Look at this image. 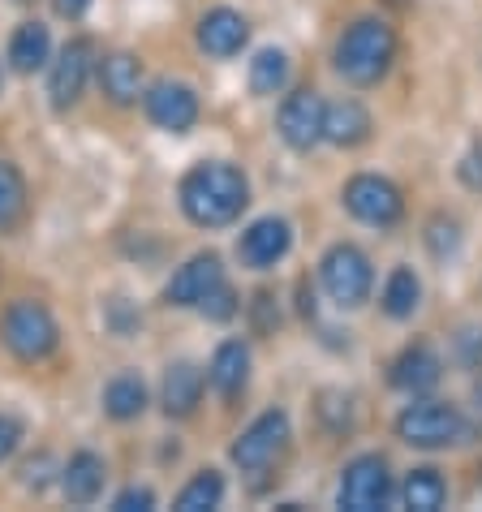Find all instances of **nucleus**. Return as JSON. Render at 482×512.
<instances>
[{
  "instance_id": "aec40b11",
  "label": "nucleus",
  "mask_w": 482,
  "mask_h": 512,
  "mask_svg": "<svg viewBox=\"0 0 482 512\" xmlns=\"http://www.w3.org/2000/svg\"><path fill=\"white\" fill-rule=\"evenodd\" d=\"M104 478H108V469L104 461L95 457V452H78L74 461L65 465V500L69 504H95V495L104 491Z\"/></svg>"
},
{
  "instance_id": "20e7f679",
  "label": "nucleus",
  "mask_w": 482,
  "mask_h": 512,
  "mask_svg": "<svg viewBox=\"0 0 482 512\" xmlns=\"http://www.w3.org/2000/svg\"><path fill=\"white\" fill-rule=\"evenodd\" d=\"M465 431L470 426H465L461 409L444 401H414L396 414V435L409 448H448V444H461Z\"/></svg>"
},
{
  "instance_id": "a211bd4d",
  "label": "nucleus",
  "mask_w": 482,
  "mask_h": 512,
  "mask_svg": "<svg viewBox=\"0 0 482 512\" xmlns=\"http://www.w3.org/2000/svg\"><path fill=\"white\" fill-rule=\"evenodd\" d=\"M439 371H444V366H439V358L427 345H409L401 358L392 362V383L401 392H427L439 383Z\"/></svg>"
},
{
  "instance_id": "423d86ee",
  "label": "nucleus",
  "mask_w": 482,
  "mask_h": 512,
  "mask_svg": "<svg viewBox=\"0 0 482 512\" xmlns=\"http://www.w3.org/2000/svg\"><path fill=\"white\" fill-rule=\"evenodd\" d=\"M289 444V414L285 409H267L263 418H254L246 431H241V439L229 448V457L237 469H246V474H259V469L276 465V457L285 452Z\"/></svg>"
},
{
  "instance_id": "f3484780",
  "label": "nucleus",
  "mask_w": 482,
  "mask_h": 512,
  "mask_svg": "<svg viewBox=\"0 0 482 512\" xmlns=\"http://www.w3.org/2000/svg\"><path fill=\"white\" fill-rule=\"evenodd\" d=\"M99 87L112 104H134L138 91H143V65L130 52H112L99 61Z\"/></svg>"
},
{
  "instance_id": "5701e85b",
  "label": "nucleus",
  "mask_w": 482,
  "mask_h": 512,
  "mask_svg": "<svg viewBox=\"0 0 482 512\" xmlns=\"http://www.w3.org/2000/svg\"><path fill=\"white\" fill-rule=\"evenodd\" d=\"M289 82V56L280 48H263L250 61V91L254 95H280Z\"/></svg>"
},
{
  "instance_id": "6e6552de",
  "label": "nucleus",
  "mask_w": 482,
  "mask_h": 512,
  "mask_svg": "<svg viewBox=\"0 0 482 512\" xmlns=\"http://www.w3.org/2000/svg\"><path fill=\"white\" fill-rule=\"evenodd\" d=\"M388 495H392V474H388V461L384 457L366 452V457L345 465V474H340V491H336L340 508H349V512H375V508L388 504Z\"/></svg>"
},
{
  "instance_id": "473e14b6",
  "label": "nucleus",
  "mask_w": 482,
  "mask_h": 512,
  "mask_svg": "<svg viewBox=\"0 0 482 512\" xmlns=\"http://www.w3.org/2000/svg\"><path fill=\"white\" fill-rule=\"evenodd\" d=\"M52 9L61 13V18H69V22H74V18H82V13L91 9V0H52Z\"/></svg>"
},
{
  "instance_id": "dca6fc26",
  "label": "nucleus",
  "mask_w": 482,
  "mask_h": 512,
  "mask_svg": "<svg viewBox=\"0 0 482 512\" xmlns=\"http://www.w3.org/2000/svg\"><path fill=\"white\" fill-rule=\"evenodd\" d=\"M207 379L224 401H237V396L246 392V379H250V349L241 345V340H224L216 349V358H211Z\"/></svg>"
},
{
  "instance_id": "7c9ffc66",
  "label": "nucleus",
  "mask_w": 482,
  "mask_h": 512,
  "mask_svg": "<svg viewBox=\"0 0 482 512\" xmlns=\"http://www.w3.org/2000/svg\"><path fill=\"white\" fill-rule=\"evenodd\" d=\"M151 504H155V495L147 487H130V491H121L117 500H112V508H117V512H147Z\"/></svg>"
},
{
  "instance_id": "2f4dec72",
  "label": "nucleus",
  "mask_w": 482,
  "mask_h": 512,
  "mask_svg": "<svg viewBox=\"0 0 482 512\" xmlns=\"http://www.w3.org/2000/svg\"><path fill=\"white\" fill-rule=\"evenodd\" d=\"M18 439H22V422H18V418H5V414H0V461H5L9 452L18 448Z\"/></svg>"
},
{
  "instance_id": "4be33fe9",
  "label": "nucleus",
  "mask_w": 482,
  "mask_h": 512,
  "mask_svg": "<svg viewBox=\"0 0 482 512\" xmlns=\"http://www.w3.org/2000/svg\"><path fill=\"white\" fill-rule=\"evenodd\" d=\"M104 409L117 422H130L138 418L147 409V388H143V379L138 375H117L108 383V392H104Z\"/></svg>"
},
{
  "instance_id": "cd10ccee",
  "label": "nucleus",
  "mask_w": 482,
  "mask_h": 512,
  "mask_svg": "<svg viewBox=\"0 0 482 512\" xmlns=\"http://www.w3.org/2000/svg\"><path fill=\"white\" fill-rule=\"evenodd\" d=\"M198 310H203V315L207 319H216V323H229L233 315H237V293L229 289V284H216V289H211L207 297H203V302H198Z\"/></svg>"
},
{
  "instance_id": "4468645a",
  "label": "nucleus",
  "mask_w": 482,
  "mask_h": 512,
  "mask_svg": "<svg viewBox=\"0 0 482 512\" xmlns=\"http://www.w3.org/2000/svg\"><path fill=\"white\" fill-rule=\"evenodd\" d=\"M246 39H250V22L233 9H211V13H203V22H198V44H203V52L220 56V61L224 56H237L246 48Z\"/></svg>"
},
{
  "instance_id": "0eeeda50",
  "label": "nucleus",
  "mask_w": 482,
  "mask_h": 512,
  "mask_svg": "<svg viewBox=\"0 0 482 512\" xmlns=\"http://www.w3.org/2000/svg\"><path fill=\"white\" fill-rule=\"evenodd\" d=\"M345 207L353 220L371 224V229H392L396 220L405 216V198L401 190L392 186L388 177H375V173H362L345 186Z\"/></svg>"
},
{
  "instance_id": "6ab92c4d",
  "label": "nucleus",
  "mask_w": 482,
  "mask_h": 512,
  "mask_svg": "<svg viewBox=\"0 0 482 512\" xmlns=\"http://www.w3.org/2000/svg\"><path fill=\"white\" fill-rule=\"evenodd\" d=\"M198 401H203V371H198L194 362L168 366V375H164V409L168 414L186 418L198 409Z\"/></svg>"
},
{
  "instance_id": "a878e982",
  "label": "nucleus",
  "mask_w": 482,
  "mask_h": 512,
  "mask_svg": "<svg viewBox=\"0 0 482 512\" xmlns=\"http://www.w3.org/2000/svg\"><path fill=\"white\" fill-rule=\"evenodd\" d=\"M224 500V478L216 469H203V474L190 478V487L177 495V512H203V508H216Z\"/></svg>"
},
{
  "instance_id": "2eb2a0df",
  "label": "nucleus",
  "mask_w": 482,
  "mask_h": 512,
  "mask_svg": "<svg viewBox=\"0 0 482 512\" xmlns=\"http://www.w3.org/2000/svg\"><path fill=\"white\" fill-rule=\"evenodd\" d=\"M323 138L332 147H362L371 138V112H366L358 99H340V104L323 108Z\"/></svg>"
},
{
  "instance_id": "412c9836",
  "label": "nucleus",
  "mask_w": 482,
  "mask_h": 512,
  "mask_svg": "<svg viewBox=\"0 0 482 512\" xmlns=\"http://www.w3.org/2000/svg\"><path fill=\"white\" fill-rule=\"evenodd\" d=\"M48 48H52V35L44 22H22L9 39V61L18 74H35L39 65L48 61Z\"/></svg>"
},
{
  "instance_id": "9d476101",
  "label": "nucleus",
  "mask_w": 482,
  "mask_h": 512,
  "mask_svg": "<svg viewBox=\"0 0 482 512\" xmlns=\"http://www.w3.org/2000/svg\"><path fill=\"white\" fill-rule=\"evenodd\" d=\"M147 117L168 134H186L198 121V95L186 82H155L147 91Z\"/></svg>"
},
{
  "instance_id": "ddd939ff",
  "label": "nucleus",
  "mask_w": 482,
  "mask_h": 512,
  "mask_svg": "<svg viewBox=\"0 0 482 512\" xmlns=\"http://www.w3.org/2000/svg\"><path fill=\"white\" fill-rule=\"evenodd\" d=\"M220 280H224V267L216 254H194L186 267H177V276L168 280L164 297H168V306H198Z\"/></svg>"
},
{
  "instance_id": "393cba45",
  "label": "nucleus",
  "mask_w": 482,
  "mask_h": 512,
  "mask_svg": "<svg viewBox=\"0 0 482 512\" xmlns=\"http://www.w3.org/2000/svg\"><path fill=\"white\" fill-rule=\"evenodd\" d=\"M448 500V482L439 478V469H414L405 478V504L414 512H439Z\"/></svg>"
},
{
  "instance_id": "39448f33",
  "label": "nucleus",
  "mask_w": 482,
  "mask_h": 512,
  "mask_svg": "<svg viewBox=\"0 0 482 512\" xmlns=\"http://www.w3.org/2000/svg\"><path fill=\"white\" fill-rule=\"evenodd\" d=\"M0 340L9 345L13 358L39 362L56 349V319L39 302H13L5 310V323H0Z\"/></svg>"
},
{
  "instance_id": "bb28decb",
  "label": "nucleus",
  "mask_w": 482,
  "mask_h": 512,
  "mask_svg": "<svg viewBox=\"0 0 482 512\" xmlns=\"http://www.w3.org/2000/svg\"><path fill=\"white\" fill-rule=\"evenodd\" d=\"M26 211V186L22 173L13 164H0V229L18 224V216Z\"/></svg>"
},
{
  "instance_id": "1a4fd4ad",
  "label": "nucleus",
  "mask_w": 482,
  "mask_h": 512,
  "mask_svg": "<svg viewBox=\"0 0 482 512\" xmlns=\"http://www.w3.org/2000/svg\"><path fill=\"white\" fill-rule=\"evenodd\" d=\"M323 108L328 104L319 99V91H293L285 104H280V117H276L280 138H285L293 151H310L323 138Z\"/></svg>"
},
{
  "instance_id": "b1692460",
  "label": "nucleus",
  "mask_w": 482,
  "mask_h": 512,
  "mask_svg": "<svg viewBox=\"0 0 482 512\" xmlns=\"http://www.w3.org/2000/svg\"><path fill=\"white\" fill-rule=\"evenodd\" d=\"M418 302H422L418 276L409 272V267H396V272L388 276V284H384V315L388 319H409L418 310Z\"/></svg>"
},
{
  "instance_id": "f257e3e1",
  "label": "nucleus",
  "mask_w": 482,
  "mask_h": 512,
  "mask_svg": "<svg viewBox=\"0 0 482 512\" xmlns=\"http://www.w3.org/2000/svg\"><path fill=\"white\" fill-rule=\"evenodd\" d=\"M250 203V181L241 168L224 164V160H207L194 164L186 181H181V207L194 224L203 229H224L233 224Z\"/></svg>"
},
{
  "instance_id": "7ed1b4c3",
  "label": "nucleus",
  "mask_w": 482,
  "mask_h": 512,
  "mask_svg": "<svg viewBox=\"0 0 482 512\" xmlns=\"http://www.w3.org/2000/svg\"><path fill=\"white\" fill-rule=\"evenodd\" d=\"M319 280H323V289H328V297L340 310H358V306H366V297H371V289H375V267L358 246L340 241V246H332L328 254H323Z\"/></svg>"
},
{
  "instance_id": "f8f14e48",
  "label": "nucleus",
  "mask_w": 482,
  "mask_h": 512,
  "mask_svg": "<svg viewBox=\"0 0 482 512\" xmlns=\"http://www.w3.org/2000/svg\"><path fill=\"white\" fill-rule=\"evenodd\" d=\"M87 78H91V44H87V39H74V44L61 48V56H56V65H52V78H48L52 108L78 104Z\"/></svg>"
},
{
  "instance_id": "9b49d317",
  "label": "nucleus",
  "mask_w": 482,
  "mask_h": 512,
  "mask_svg": "<svg viewBox=\"0 0 482 512\" xmlns=\"http://www.w3.org/2000/svg\"><path fill=\"white\" fill-rule=\"evenodd\" d=\"M293 246V229H289V220H276V216H263V220H254L246 233H241L237 241V254L246 259L250 267H276L280 259L289 254Z\"/></svg>"
},
{
  "instance_id": "72a5a7b5",
  "label": "nucleus",
  "mask_w": 482,
  "mask_h": 512,
  "mask_svg": "<svg viewBox=\"0 0 482 512\" xmlns=\"http://www.w3.org/2000/svg\"><path fill=\"white\" fill-rule=\"evenodd\" d=\"M474 392H478V401H482V379H478V383H474Z\"/></svg>"
},
{
  "instance_id": "c85d7f7f",
  "label": "nucleus",
  "mask_w": 482,
  "mask_h": 512,
  "mask_svg": "<svg viewBox=\"0 0 482 512\" xmlns=\"http://www.w3.org/2000/svg\"><path fill=\"white\" fill-rule=\"evenodd\" d=\"M427 241H431V254H435V259H448V254L461 246L457 224L444 220V216H435V220H431V233H427Z\"/></svg>"
},
{
  "instance_id": "c756f323",
  "label": "nucleus",
  "mask_w": 482,
  "mask_h": 512,
  "mask_svg": "<svg viewBox=\"0 0 482 512\" xmlns=\"http://www.w3.org/2000/svg\"><path fill=\"white\" fill-rule=\"evenodd\" d=\"M461 181L470 190H482V138L470 142V155L461 160Z\"/></svg>"
},
{
  "instance_id": "f03ea898",
  "label": "nucleus",
  "mask_w": 482,
  "mask_h": 512,
  "mask_svg": "<svg viewBox=\"0 0 482 512\" xmlns=\"http://www.w3.org/2000/svg\"><path fill=\"white\" fill-rule=\"evenodd\" d=\"M396 61V31L384 18H358L336 44V74L353 87H375Z\"/></svg>"
}]
</instances>
